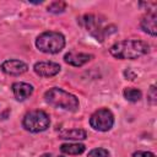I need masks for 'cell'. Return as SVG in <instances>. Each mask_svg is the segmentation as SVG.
<instances>
[{
    "label": "cell",
    "mask_w": 157,
    "mask_h": 157,
    "mask_svg": "<svg viewBox=\"0 0 157 157\" xmlns=\"http://www.w3.org/2000/svg\"><path fill=\"white\" fill-rule=\"evenodd\" d=\"M132 157H155V155L148 151H136L132 153Z\"/></svg>",
    "instance_id": "cell-18"
},
{
    "label": "cell",
    "mask_w": 157,
    "mask_h": 157,
    "mask_svg": "<svg viewBox=\"0 0 157 157\" xmlns=\"http://www.w3.org/2000/svg\"><path fill=\"white\" fill-rule=\"evenodd\" d=\"M87 157H109V152L105 148L98 147V148H93L88 152Z\"/></svg>",
    "instance_id": "cell-16"
},
{
    "label": "cell",
    "mask_w": 157,
    "mask_h": 157,
    "mask_svg": "<svg viewBox=\"0 0 157 157\" xmlns=\"http://www.w3.org/2000/svg\"><path fill=\"white\" fill-rule=\"evenodd\" d=\"M50 125V118L44 110L34 109L25 114L22 119V126L29 132L45 131Z\"/></svg>",
    "instance_id": "cell-4"
},
{
    "label": "cell",
    "mask_w": 157,
    "mask_h": 157,
    "mask_svg": "<svg viewBox=\"0 0 157 157\" xmlns=\"http://www.w3.org/2000/svg\"><path fill=\"white\" fill-rule=\"evenodd\" d=\"M1 70L6 74V75H11V76H18L25 74L28 70V65L26 63H23L22 60H17V59H9L5 60L1 64Z\"/></svg>",
    "instance_id": "cell-8"
},
{
    "label": "cell",
    "mask_w": 157,
    "mask_h": 157,
    "mask_svg": "<svg viewBox=\"0 0 157 157\" xmlns=\"http://www.w3.org/2000/svg\"><path fill=\"white\" fill-rule=\"evenodd\" d=\"M123 94H124L125 99L129 101V102H137V101L141 99V96H142L141 91L137 90V88H134V87L125 88L124 92H123Z\"/></svg>",
    "instance_id": "cell-14"
},
{
    "label": "cell",
    "mask_w": 157,
    "mask_h": 157,
    "mask_svg": "<svg viewBox=\"0 0 157 157\" xmlns=\"http://www.w3.org/2000/svg\"><path fill=\"white\" fill-rule=\"evenodd\" d=\"M156 22H157V15H156V11H148L146 16L142 17L141 22H140V27L141 29L155 37L157 34V26H156Z\"/></svg>",
    "instance_id": "cell-10"
},
{
    "label": "cell",
    "mask_w": 157,
    "mask_h": 157,
    "mask_svg": "<svg viewBox=\"0 0 157 157\" xmlns=\"http://www.w3.org/2000/svg\"><path fill=\"white\" fill-rule=\"evenodd\" d=\"M147 101H148L152 105H155L156 102H157V92H156V86H155V85H152V86L150 87L148 92H147Z\"/></svg>",
    "instance_id": "cell-17"
},
{
    "label": "cell",
    "mask_w": 157,
    "mask_h": 157,
    "mask_svg": "<svg viewBox=\"0 0 157 157\" xmlns=\"http://www.w3.org/2000/svg\"><path fill=\"white\" fill-rule=\"evenodd\" d=\"M60 65L54 61H38L34 64L33 70L40 77H53L60 72Z\"/></svg>",
    "instance_id": "cell-7"
},
{
    "label": "cell",
    "mask_w": 157,
    "mask_h": 157,
    "mask_svg": "<svg viewBox=\"0 0 157 157\" xmlns=\"http://www.w3.org/2000/svg\"><path fill=\"white\" fill-rule=\"evenodd\" d=\"M12 92L17 101L22 102L33 93V86L27 82H15L12 85Z\"/></svg>",
    "instance_id": "cell-11"
},
{
    "label": "cell",
    "mask_w": 157,
    "mask_h": 157,
    "mask_svg": "<svg viewBox=\"0 0 157 157\" xmlns=\"http://www.w3.org/2000/svg\"><path fill=\"white\" fill-rule=\"evenodd\" d=\"M85 145L82 144H63L60 146V151L66 155H81L85 152Z\"/></svg>",
    "instance_id": "cell-13"
},
{
    "label": "cell",
    "mask_w": 157,
    "mask_h": 157,
    "mask_svg": "<svg viewBox=\"0 0 157 157\" xmlns=\"http://www.w3.org/2000/svg\"><path fill=\"white\" fill-rule=\"evenodd\" d=\"M59 137L64 140H85L87 137V132L83 129L63 130L59 132Z\"/></svg>",
    "instance_id": "cell-12"
},
{
    "label": "cell",
    "mask_w": 157,
    "mask_h": 157,
    "mask_svg": "<svg viewBox=\"0 0 157 157\" xmlns=\"http://www.w3.org/2000/svg\"><path fill=\"white\" fill-rule=\"evenodd\" d=\"M36 47L38 50L47 54H56L65 47V37L60 32L47 31L40 33L36 39Z\"/></svg>",
    "instance_id": "cell-3"
},
{
    "label": "cell",
    "mask_w": 157,
    "mask_h": 157,
    "mask_svg": "<svg viewBox=\"0 0 157 157\" xmlns=\"http://www.w3.org/2000/svg\"><path fill=\"white\" fill-rule=\"evenodd\" d=\"M82 22H83V26L86 27V29L99 42H103L104 38L109 34L108 27H103L102 26V20H99L94 15H86V16H83Z\"/></svg>",
    "instance_id": "cell-6"
},
{
    "label": "cell",
    "mask_w": 157,
    "mask_h": 157,
    "mask_svg": "<svg viewBox=\"0 0 157 157\" xmlns=\"http://www.w3.org/2000/svg\"><path fill=\"white\" fill-rule=\"evenodd\" d=\"M91 59H93L92 54H87V53H76V52H69L64 55V61L71 66H76L80 67L82 65H85L86 63H88Z\"/></svg>",
    "instance_id": "cell-9"
},
{
    "label": "cell",
    "mask_w": 157,
    "mask_h": 157,
    "mask_svg": "<svg viewBox=\"0 0 157 157\" xmlns=\"http://www.w3.org/2000/svg\"><path fill=\"white\" fill-rule=\"evenodd\" d=\"M150 52V45L140 39H124L114 43L109 53L120 60H135Z\"/></svg>",
    "instance_id": "cell-1"
},
{
    "label": "cell",
    "mask_w": 157,
    "mask_h": 157,
    "mask_svg": "<svg viewBox=\"0 0 157 157\" xmlns=\"http://www.w3.org/2000/svg\"><path fill=\"white\" fill-rule=\"evenodd\" d=\"M44 99L49 105L60 108L64 110H69V112H76L80 107V103L76 96L59 87L49 88L44 93Z\"/></svg>",
    "instance_id": "cell-2"
},
{
    "label": "cell",
    "mask_w": 157,
    "mask_h": 157,
    "mask_svg": "<svg viewBox=\"0 0 157 157\" xmlns=\"http://www.w3.org/2000/svg\"><path fill=\"white\" fill-rule=\"evenodd\" d=\"M90 125L96 131H108L114 125V115L108 108H101L91 115Z\"/></svg>",
    "instance_id": "cell-5"
},
{
    "label": "cell",
    "mask_w": 157,
    "mask_h": 157,
    "mask_svg": "<svg viewBox=\"0 0 157 157\" xmlns=\"http://www.w3.org/2000/svg\"><path fill=\"white\" fill-rule=\"evenodd\" d=\"M66 9V2L64 1H53L48 5V11L52 13H61Z\"/></svg>",
    "instance_id": "cell-15"
},
{
    "label": "cell",
    "mask_w": 157,
    "mask_h": 157,
    "mask_svg": "<svg viewBox=\"0 0 157 157\" xmlns=\"http://www.w3.org/2000/svg\"><path fill=\"white\" fill-rule=\"evenodd\" d=\"M43 157H63V156H54V155H43Z\"/></svg>",
    "instance_id": "cell-19"
}]
</instances>
